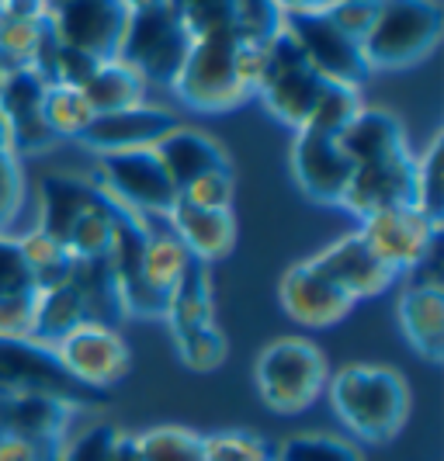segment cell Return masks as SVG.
Instances as JSON below:
<instances>
[{
    "instance_id": "1",
    "label": "cell",
    "mask_w": 444,
    "mask_h": 461,
    "mask_svg": "<svg viewBox=\"0 0 444 461\" xmlns=\"http://www.w3.org/2000/svg\"><path fill=\"white\" fill-rule=\"evenodd\" d=\"M323 393L337 420L365 444H389L410 416V385L396 368L344 365L327 378Z\"/></svg>"
},
{
    "instance_id": "2",
    "label": "cell",
    "mask_w": 444,
    "mask_h": 461,
    "mask_svg": "<svg viewBox=\"0 0 444 461\" xmlns=\"http://www.w3.org/2000/svg\"><path fill=\"white\" fill-rule=\"evenodd\" d=\"M441 0H378L372 28L361 39L368 69H406L441 46Z\"/></svg>"
},
{
    "instance_id": "3",
    "label": "cell",
    "mask_w": 444,
    "mask_h": 461,
    "mask_svg": "<svg viewBox=\"0 0 444 461\" xmlns=\"http://www.w3.org/2000/svg\"><path fill=\"white\" fill-rule=\"evenodd\" d=\"M236 46H240L236 28L191 39L185 63L170 80V91L177 94V101L202 115H226L247 104L250 94L236 80Z\"/></svg>"
},
{
    "instance_id": "4",
    "label": "cell",
    "mask_w": 444,
    "mask_h": 461,
    "mask_svg": "<svg viewBox=\"0 0 444 461\" xmlns=\"http://www.w3.org/2000/svg\"><path fill=\"white\" fill-rule=\"evenodd\" d=\"M327 354L305 337H278L258 354L254 382L275 413L295 416L327 389Z\"/></svg>"
},
{
    "instance_id": "5",
    "label": "cell",
    "mask_w": 444,
    "mask_h": 461,
    "mask_svg": "<svg viewBox=\"0 0 444 461\" xmlns=\"http://www.w3.org/2000/svg\"><path fill=\"white\" fill-rule=\"evenodd\" d=\"M0 395H46L56 402H67L77 413L101 410L112 399V393H101V389L77 382L70 371L59 365L52 344H42L35 337L0 340Z\"/></svg>"
},
{
    "instance_id": "6",
    "label": "cell",
    "mask_w": 444,
    "mask_h": 461,
    "mask_svg": "<svg viewBox=\"0 0 444 461\" xmlns=\"http://www.w3.org/2000/svg\"><path fill=\"white\" fill-rule=\"evenodd\" d=\"M323 84L327 80L305 63L303 49L295 46V39L281 22L278 32L264 42V77H260L258 97L267 108V115L278 118L288 129H303L316 108Z\"/></svg>"
},
{
    "instance_id": "7",
    "label": "cell",
    "mask_w": 444,
    "mask_h": 461,
    "mask_svg": "<svg viewBox=\"0 0 444 461\" xmlns=\"http://www.w3.org/2000/svg\"><path fill=\"white\" fill-rule=\"evenodd\" d=\"M187 49H191V35L177 18L174 4L167 0L160 7L129 14L115 56L136 69L146 84L170 87V80L177 77V69L185 63Z\"/></svg>"
},
{
    "instance_id": "8",
    "label": "cell",
    "mask_w": 444,
    "mask_h": 461,
    "mask_svg": "<svg viewBox=\"0 0 444 461\" xmlns=\"http://www.w3.org/2000/svg\"><path fill=\"white\" fill-rule=\"evenodd\" d=\"M97 187L112 202L146 219H167V212L177 202V187L170 185L153 149L97 157Z\"/></svg>"
},
{
    "instance_id": "9",
    "label": "cell",
    "mask_w": 444,
    "mask_h": 461,
    "mask_svg": "<svg viewBox=\"0 0 444 461\" xmlns=\"http://www.w3.org/2000/svg\"><path fill=\"white\" fill-rule=\"evenodd\" d=\"M358 232L365 236L372 254L396 277L423 267L434 257V243L441 236V230L417 205H399L365 215Z\"/></svg>"
},
{
    "instance_id": "10",
    "label": "cell",
    "mask_w": 444,
    "mask_h": 461,
    "mask_svg": "<svg viewBox=\"0 0 444 461\" xmlns=\"http://www.w3.org/2000/svg\"><path fill=\"white\" fill-rule=\"evenodd\" d=\"M125 22L129 11L122 0H49V35L94 59H115Z\"/></svg>"
},
{
    "instance_id": "11",
    "label": "cell",
    "mask_w": 444,
    "mask_h": 461,
    "mask_svg": "<svg viewBox=\"0 0 444 461\" xmlns=\"http://www.w3.org/2000/svg\"><path fill=\"white\" fill-rule=\"evenodd\" d=\"M52 350L77 382L101 393H112V385H118L132 368V350L125 337L104 323H80L67 337H59Z\"/></svg>"
},
{
    "instance_id": "12",
    "label": "cell",
    "mask_w": 444,
    "mask_h": 461,
    "mask_svg": "<svg viewBox=\"0 0 444 461\" xmlns=\"http://www.w3.org/2000/svg\"><path fill=\"white\" fill-rule=\"evenodd\" d=\"M285 28L295 39V46L303 49L305 63L316 69L323 80H330V84L361 87L365 77L372 73L368 63H365L361 42L351 39V35H344L323 11L285 18Z\"/></svg>"
},
{
    "instance_id": "13",
    "label": "cell",
    "mask_w": 444,
    "mask_h": 461,
    "mask_svg": "<svg viewBox=\"0 0 444 461\" xmlns=\"http://www.w3.org/2000/svg\"><path fill=\"white\" fill-rule=\"evenodd\" d=\"M413 202H417V157L410 146L389 157H378V160L358 163L351 185L340 198V205L358 219L385 212V208L413 205Z\"/></svg>"
},
{
    "instance_id": "14",
    "label": "cell",
    "mask_w": 444,
    "mask_h": 461,
    "mask_svg": "<svg viewBox=\"0 0 444 461\" xmlns=\"http://www.w3.org/2000/svg\"><path fill=\"white\" fill-rule=\"evenodd\" d=\"M46 80L32 67H11L0 84V118L7 125V136L18 157H42L59 139L52 136L42 122V97Z\"/></svg>"
},
{
    "instance_id": "15",
    "label": "cell",
    "mask_w": 444,
    "mask_h": 461,
    "mask_svg": "<svg viewBox=\"0 0 444 461\" xmlns=\"http://www.w3.org/2000/svg\"><path fill=\"white\" fill-rule=\"evenodd\" d=\"M292 174H295V185L309 202L340 205L344 191L351 185L354 163L348 160L337 136H323V132H313V129H295Z\"/></svg>"
},
{
    "instance_id": "16",
    "label": "cell",
    "mask_w": 444,
    "mask_h": 461,
    "mask_svg": "<svg viewBox=\"0 0 444 461\" xmlns=\"http://www.w3.org/2000/svg\"><path fill=\"white\" fill-rule=\"evenodd\" d=\"M278 302L288 320L309 330H323V326L340 323L358 302L337 288L316 264L313 257H305L299 264H292L278 281Z\"/></svg>"
},
{
    "instance_id": "17",
    "label": "cell",
    "mask_w": 444,
    "mask_h": 461,
    "mask_svg": "<svg viewBox=\"0 0 444 461\" xmlns=\"http://www.w3.org/2000/svg\"><path fill=\"white\" fill-rule=\"evenodd\" d=\"M174 125H181L174 112L142 101L136 108H125L115 115H94V122L80 132L77 142L97 157L129 153V149H153Z\"/></svg>"
},
{
    "instance_id": "18",
    "label": "cell",
    "mask_w": 444,
    "mask_h": 461,
    "mask_svg": "<svg viewBox=\"0 0 444 461\" xmlns=\"http://www.w3.org/2000/svg\"><path fill=\"white\" fill-rule=\"evenodd\" d=\"M313 264H316L337 288H344L354 302L375 299V295H382V292L396 281V275L372 254V247L365 243V236L358 230L337 236V240L327 243L320 254H313Z\"/></svg>"
},
{
    "instance_id": "19",
    "label": "cell",
    "mask_w": 444,
    "mask_h": 461,
    "mask_svg": "<svg viewBox=\"0 0 444 461\" xmlns=\"http://www.w3.org/2000/svg\"><path fill=\"white\" fill-rule=\"evenodd\" d=\"M396 316L406 344L427 365L444 361V288L434 275L413 277L396 302Z\"/></svg>"
},
{
    "instance_id": "20",
    "label": "cell",
    "mask_w": 444,
    "mask_h": 461,
    "mask_svg": "<svg viewBox=\"0 0 444 461\" xmlns=\"http://www.w3.org/2000/svg\"><path fill=\"white\" fill-rule=\"evenodd\" d=\"M170 232L185 243V250L191 254V260L205 264L212 260H222V257L233 254L236 247V215L233 208H222V212H212V208H195L187 202H174V208L167 212L164 219Z\"/></svg>"
},
{
    "instance_id": "21",
    "label": "cell",
    "mask_w": 444,
    "mask_h": 461,
    "mask_svg": "<svg viewBox=\"0 0 444 461\" xmlns=\"http://www.w3.org/2000/svg\"><path fill=\"white\" fill-rule=\"evenodd\" d=\"M157 160L167 170L170 185L177 187V194L185 191L195 177L209 174V170H222L230 167V157L222 149V142L202 129H191V125H174L157 146H153Z\"/></svg>"
},
{
    "instance_id": "22",
    "label": "cell",
    "mask_w": 444,
    "mask_h": 461,
    "mask_svg": "<svg viewBox=\"0 0 444 461\" xmlns=\"http://www.w3.org/2000/svg\"><path fill=\"white\" fill-rule=\"evenodd\" d=\"M104 198V191L84 181V177H73V174H46L42 185H39V222L35 230H42L52 240H67L70 226L87 215L97 202Z\"/></svg>"
},
{
    "instance_id": "23",
    "label": "cell",
    "mask_w": 444,
    "mask_h": 461,
    "mask_svg": "<svg viewBox=\"0 0 444 461\" xmlns=\"http://www.w3.org/2000/svg\"><path fill=\"white\" fill-rule=\"evenodd\" d=\"M77 410L46 395H0V430L24 440H67Z\"/></svg>"
},
{
    "instance_id": "24",
    "label": "cell",
    "mask_w": 444,
    "mask_h": 461,
    "mask_svg": "<svg viewBox=\"0 0 444 461\" xmlns=\"http://www.w3.org/2000/svg\"><path fill=\"white\" fill-rule=\"evenodd\" d=\"M164 323L170 326V337L174 340L215 326V299H212V281L205 264L191 260V267H187L185 277L177 281V288L167 299Z\"/></svg>"
},
{
    "instance_id": "25",
    "label": "cell",
    "mask_w": 444,
    "mask_h": 461,
    "mask_svg": "<svg viewBox=\"0 0 444 461\" xmlns=\"http://www.w3.org/2000/svg\"><path fill=\"white\" fill-rule=\"evenodd\" d=\"M337 139H340V146H344V153L354 167L378 160V157H389V153L410 146L403 122L385 108H361Z\"/></svg>"
},
{
    "instance_id": "26",
    "label": "cell",
    "mask_w": 444,
    "mask_h": 461,
    "mask_svg": "<svg viewBox=\"0 0 444 461\" xmlns=\"http://www.w3.org/2000/svg\"><path fill=\"white\" fill-rule=\"evenodd\" d=\"M187 267H191V254L185 250V243L170 232L164 219H150L146 243H142V281L170 299V292L177 288Z\"/></svg>"
},
{
    "instance_id": "27",
    "label": "cell",
    "mask_w": 444,
    "mask_h": 461,
    "mask_svg": "<svg viewBox=\"0 0 444 461\" xmlns=\"http://www.w3.org/2000/svg\"><path fill=\"white\" fill-rule=\"evenodd\" d=\"M94 115H115L125 108H136L146 101V80L136 69L122 59H104L97 63V69L91 73V80L80 87Z\"/></svg>"
},
{
    "instance_id": "28",
    "label": "cell",
    "mask_w": 444,
    "mask_h": 461,
    "mask_svg": "<svg viewBox=\"0 0 444 461\" xmlns=\"http://www.w3.org/2000/svg\"><path fill=\"white\" fill-rule=\"evenodd\" d=\"M70 285L77 288V295L84 302L91 323L115 326L125 316L122 312V302H118V285H115V275H112L108 257L104 260H73Z\"/></svg>"
},
{
    "instance_id": "29",
    "label": "cell",
    "mask_w": 444,
    "mask_h": 461,
    "mask_svg": "<svg viewBox=\"0 0 444 461\" xmlns=\"http://www.w3.org/2000/svg\"><path fill=\"white\" fill-rule=\"evenodd\" d=\"M118 215H122V205L104 194L87 215H80L70 226L67 240H63L67 254L73 260H104L112 254V243H115Z\"/></svg>"
},
{
    "instance_id": "30",
    "label": "cell",
    "mask_w": 444,
    "mask_h": 461,
    "mask_svg": "<svg viewBox=\"0 0 444 461\" xmlns=\"http://www.w3.org/2000/svg\"><path fill=\"white\" fill-rule=\"evenodd\" d=\"M87 320V309L77 295L70 281L56 285V288H39V302H35V340L42 344H56L59 337H67Z\"/></svg>"
},
{
    "instance_id": "31",
    "label": "cell",
    "mask_w": 444,
    "mask_h": 461,
    "mask_svg": "<svg viewBox=\"0 0 444 461\" xmlns=\"http://www.w3.org/2000/svg\"><path fill=\"white\" fill-rule=\"evenodd\" d=\"M14 243H18V250H22L24 264H28V271H32L39 288H56V285L70 281L73 257L67 254V247L59 240L46 236L42 230H28Z\"/></svg>"
},
{
    "instance_id": "32",
    "label": "cell",
    "mask_w": 444,
    "mask_h": 461,
    "mask_svg": "<svg viewBox=\"0 0 444 461\" xmlns=\"http://www.w3.org/2000/svg\"><path fill=\"white\" fill-rule=\"evenodd\" d=\"M136 461H205V434L187 427H150L132 438Z\"/></svg>"
},
{
    "instance_id": "33",
    "label": "cell",
    "mask_w": 444,
    "mask_h": 461,
    "mask_svg": "<svg viewBox=\"0 0 444 461\" xmlns=\"http://www.w3.org/2000/svg\"><path fill=\"white\" fill-rule=\"evenodd\" d=\"M42 122L56 139H80V132L94 122V112L80 87L49 84L42 97Z\"/></svg>"
},
{
    "instance_id": "34",
    "label": "cell",
    "mask_w": 444,
    "mask_h": 461,
    "mask_svg": "<svg viewBox=\"0 0 444 461\" xmlns=\"http://www.w3.org/2000/svg\"><path fill=\"white\" fill-rule=\"evenodd\" d=\"M365 108L361 101V87H348V84H323V91L316 97V108L305 122L303 129H313V132H323V136H340L351 118Z\"/></svg>"
},
{
    "instance_id": "35",
    "label": "cell",
    "mask_w": 444,
    "mask_h": 461,
    "mask_svg": "<svg viewBox=\"0 0 444 461\" xmlns=\"http://www.w3.org/2000/svg\"><path fill=\"white\" fill-rule=\"evenodd\" d=\"M423 215L441 230L444 226V136L427 142V149L417 153V202Z\"/></svg>"
},
{
    "instance_id": "36",
    "label": "cell",
    "mask_w": 444,
    "mask_h": 461,
    "mask_svg": "<svg viewBox=\"0 0 444 461\" xmlns=\"http://www.w3.org/2000/svg\"><path fill=\"white\" fill-rule=\"evenodd\" d=\"M24 208V174H22V157L14 153L7 125L0 118V236H7L11 226L22 219Z\"/></svg>"
},
{
    "instance_id": "37",
    "label": "cell",
    "mask_w": 444,
    "mask_h": 461,
    "mask_svg": "<svg viewBox=\"0 0 444 461\" xmlns=\"http://www.w3.org/2000/svg\"><path fill=\"white\" fill-rule=\"evenodd\" d=\"M275 461H365L351 440L333 434H292L275 447Z\"/></svg>"
},
{
    "instance_id": "38",
    "label": "cell",
    "mask_w": 444,
    "mask_h": 461,
    "mask_svg": "<svg viewBox=\"0 0 444 461\" xmlns=\"http://www.w3.org/2000/svg\"><path fill=\"white\" fill-rule=\"evenodd\" d=\"M205 461H275V444L250 430L205 434Z\"/></svg>"
},
{
    "instance_id": "39",
    "label": "cell",
    "mask_w": 444,
    "mask_h": 461,
    "mask_svg": "<svg viewBox=\"0 0 444 461\" xmlns=\"http://www.w3.org/2000/svg\"><path fill=\"white\" fill-rule=\"evenodd\" d=\"M46 35V22H24L0 14V59L7 67H28Z\"/></svg>"
},
{
    "instance_id": "40",
    "label": "cell",
    "mask_w": 444,
    "mask_h": 461,
    "mask_svg": "<svg viewBox=\"0 0 444 461\" xmlns=\"http://www.w3.org/2000/svg\"><path fill=\"white\" fill-rule=\"evenodd\" d=\"M174 347H177L181 365L191 371H215L226 361V354H230L226 333L219 326H209V330H198L191 337H181V340H174Z\"/></svg>"
},
{
    "instance_id": "41",
    "label": "cell",
    "mask_w": 444,
    "mask_h": 461,
    "mask_svg": "<svg viewBox=\"0 0 444 461\" xmlns=\"http://www.w3.org/2000/svg\"><path fill=\"white\" fill-rule=\"evenodd\" d=\"M191 39L233 28V0H170Z\"/></svg>"
},
{
    "instance_id": "42",
    "label": "cell",
    "mask_w": 444,
    "mask_h": 461,
    "mask_svg": "<svg viewBox=\"0 0 444 461\" xmlns=\"http://www.w3.org/2000/svg\"><path fill=\"white\" fill-rule=\"evenodd\" d=\"M125 438L115 423L97 420L91 427H84V434H77L70 444H63L59 461H112L118 440Z\"/></svg>"
},
{
    "instance_id": "43",
    "label": "cell",
    "mask_w": 444,
    "mask_h": 461,
    "mask_svg": "<svg viewBox=\"0 0 444 461\" xmlns=\"http://www.w3.org/2000/svg\"><path fill=\"white\" fill-rule=\"evenodd\" d=\"M233 194H236L233 167H222V170H209V174L195 177V181H191L177 198L187 202V205H195V208L222 212V208H233Z\"/></svg>"
},
{
    "instance_id": "44",
    "label": "cell",
    "mask_w": 444,
    "mask_h": 461,
    "mask_svg": "<svg viewBox=\"0 0 444 461\" xmlns=\"http://www.w3.org/2000/svg\"><path fill=\"white\" fill-rule=\"evenodd\" d=\"M281 11L275 7V0H233V28L240 32V39L250 42H267L281 28Z\"/></svg>"
},
{
    "instance_id": "45",
    "label": "cell",
    "mask_w": 444,
    "mask_h": 461,
    "mask_svg": "<svg viewBox=\"0 0 444 461\" xmlns=\"http://www.w3.org/2000/svg\"><path fill=\"white\" fill-rule=\"evenodd\" d=\"M35 292H14V295H0V340H28L35 337Z\"/></svg>"
},
{
    "instance_id": "46",
    "label": "cell",
    "mask_w": 444,
    "mask_h": 461,
    "mask_svg": "<svg viewBox=\"0 0 444 461\" xmlns=\"http://www.w3.org/2000/svg\"><path fill=\"white\" fill-rule=\"evenodd\" d=\"M375 11H378V0H330L327 7H323V14H327L330 22L337 24L344 35L358 39V42L372 28Z\"/></svg>"
},
{
    "instance_id": "47",
    "label": "cell",
    "mask_w": 444,
    "mask_h": 461,
    "mask_svg": "<svg viewBox=\"0 0 444 461\" xmlns=\"http://www.w3.org/2000/svg\"><path fill=\"white\" fill-rule=\"evenodd\" d=\"M35 277L24 264L22 250L11 236H0V295H14V292H35Z\"/></svg>"
},
{
    "instance_id": "48",
    "label": "cell",
    "mask_w": 444,
    "mask_h": 461,
    "mask_svg": "<svg viewBox=\"0 0 444 461\" xmlns=\"http://www.w3.org/2000/svg\"><path fill=\"white\" fill-rule=\"evenodd\" d=\"M67 440L59 444H49V440H24L14 434H4L0 438V461H59Z\"/></svg>"
},
{
    "instance_id": "49",
    "label": "cell",
    "mask_w": 444,
    "mask_h": 461,
    "mask_svg": "<svg viewBox=\"0 0 444 461\" xmlns=\"http://www.w3.org/2000/svg\"><path fill=\"white\" fill-rule=\"evenodd\" d=\"M260 77H264V42L240 39V46H236V80H240V87L250 97H258Z\"/></svg>"
},
{
    "instance_id": "50",
    "label": "cell",
    "mask_w": 444,
    "mask_h": 461,
    "mask_svg": "<svg viewBox=\"0 0 444 461\" xmlns=\"http://www.w3.org/2000/svg\"><path fill=\"white\" fill-rule=\"evenodd\" d=\"M4 18H24V22H46L49 0H0Z\"/></svg>"
},
{
    "instance_id": "51",
    "label": "cell",
    "mask_w": 444,
    "mask_h": 461,
    "mask_svg": "<svg viewBox=\"0 0 444 461\" xmlns=\"http://www.w3.org/2000/svg\"><path fill=\"white\" fill-rule=\"evenodd\" d=\"M330 0H275V7L281 11V18H295V14H313L323 11Z\"/></svg>"
},
{
    "instance_id": "52",
    "label": "cell",
    "mask_w": 444,
    "mask_h": 461,
    "mask_svg": "<svg viewBox=\"0 0 444 461\" xmlns=\"http://www.w3.org/2000/svg\"><path fill=\"white\" fill-rule=\"evenodd\" d=\"M112 461H136V447H132V434H125V438L118 440L115 455H112Z\"/></svg>"
},
{
    "instance_id": "53",
    "label": "cell",
    "mask_w": 444,
    "mask_h": 461,
    "mask_svg": "<svg viewBox=\"0 0 444 461\" xmlns=\"http://www.w3.org/2000/svg\"><path fill=\"white\" fill-rule=\"evenodd\" d=\"M167 0H122V7L129 11V14H140V11H150V7H160Z\"/></svg>"
},
{
    "instance_id": "54",
    "label": "cell",
    "mask_w": 444,
    "mask_h": 461,
    "mask_svg": "<svg viewBox=\"0 0 444 461\" xmlns=\"http://www.w3.org/2000/svg\"><path fill=\"white\" fill-rule=\"evenodd\" d=\"M7 69H11V67H7L4 59H0V84H4V77H7Z\"/></svg>"
},
{
    "instance_id": "55",
    "label": "cell",
    "mask_w": 444,
    "mask_h": 461,
    "mask_svg": "<svg viewBox=\"0 0 444 461\" xmlns=\"http://www.w3.org/2000/svg\"><path fill=\"white\" fill-rule=\"evenodd\" d=\"M0 438H4V430H0Z\"/></svg>"
}]
</instances>
